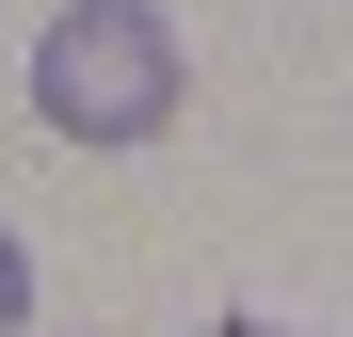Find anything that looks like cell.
Returning a JSON list of instances; mask_svg holds the SVG:
<instances>
[{
    "label": "cell",
    "instance_id": "obj_1",
    "mask_svg": "<svg viewBox=\"0 0 353 337\" xmlns=\"http://www.w3.org/2000/svg\"><path fill=\"white\" fill-rule=\"evenodd\" d=\"M193 65H176V17L161 0H65V17L32 32V112L65 145H161Z\"/></svg>",
    "mask_w": 353,
    "mask_h": 337
},
{
    "label": "cell",
    "instance_id": "obj_3",
    "mask_svg": "<svg viewBox=\"0 0 353 337\" xmlns=\"http://www.w3.org/2000/svg\"><path fill=\"white\" fill-rule=\"evenodd\" d=\"M225 337H273V321H225Z\"/></svg>",
    "mask_w": 353,
    "mask_h": 337
},
{
    "label": "cell",
    "instance_id": "obj_2",
    "mask_svg": "<svg viewBox=\"0 0 353 337\" xmlns=\"http://www.w3.org/2000/svg\"><path fill=\"white\" fill-rule=\"evenodd\" d=\"M0 337H32V241L0 225Z\"/></svg>",
    "mask_w": 353,
    "mask_h": 337
}]
</instances>
